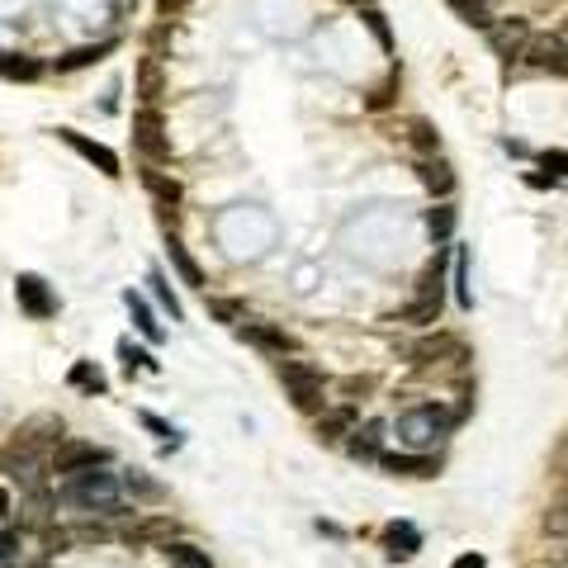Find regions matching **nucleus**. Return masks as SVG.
<instances>
[{
	"mask_svg": "<svg viewBox=\"0 0 568 568\" xmlns=\"http://www.w3.org/2000/svg\"><path fill=\"white\" fill-rule=\"evenodd\" d=\"M564 474H568V469H564Z\"/></svg>",
	"mask_w": 568,
	"mask_h": 568,
	"instance_id": "46",
	"label": "nucleus"
},
{
	"mask_svg": "<svg viewBox=\"0 0 568 568\" xmlns=\"http://www.w3.org/2000/svg\"><path fill=\"white\" fill-rule=\"evenodd\" d=\"M124 303H128V313H133V327H138L142 337H147L152 346H157V341L166 337V332H161V322L152 318V308H147V299H142L138 289H124Z\"/></svg>",
	"mask_w": 568,
	"mask_h": 568,
	"instance_id": "21",
	"label": "nucleus"
},
{
	"mask_svg": "<svg viewBox=\"0 0 568 568\" xmlns=\"http://www.w3.org/2000/svg\"><path fill=\"white\" fill-rule=\"evenodd\" d=\"M455 299H460V308H474V294H469V256L464 251H455Z\"/></svg>",
	"mask_w": 568,
	"mask_h": 568,
	"instance_id": "33",
	"label": "nucleus"
},
{
	"mask_svg": "<svg viewBox=\"0 0 568 568\" xmlns=\"http://www.w3.org/2000/svg\"><path fill=\"white\" fill-rule=\"evenodd\" d=\"M417 180H422L431 195H441V199L455 190V171H450V161H445V157H422V161H417Z\"/></svg>",
	"mask_w": 568,
	"mask_h": 568,
	"instance_id": "18",
	"label": "nucleus"
},
{
	"mask_svg": "<svg viewBox=\"0 0 568 568\" xmlns=\"http://www.w3.org/2000/svg\"><path fill=\"white\" fill-rule=\"evenodd\" d=\"M280 384L289 393V403L299 412H308V417H318L327 408V379L308 360H280Z\"/></svg>",
	"mask_w": 568,
	"mask_h": 568,
	"instance_id": "3",
	"label": "nucleus"
},
{
	"mask_svg": "<svg viewBox=\"0 0 568 568\" xmlns=\"http://www.w3.org/2000/svg\"><path fill=\"white\" fill-rule=\"evenodd\" d=\"M161 554H166V564L171 568H213L209 554L199 550V545H190V540H166Z\"/></svg>",
	"mask_w": 568,
	"mask_h": 568,
	"instance_id": "22",
	"label": "nucleus"
},
{
	"mask_svg": "<svg viewBox=\"0 0 568 568\" xmlns=\"http://www.w3.org/2000/svg\"><path fill=\"white\" fill-rule=\"evenodd\" d=\"M57 138L67 142V147L76 152V157H86L90 166L100 171V176H109V180H119V176H124V166H119V152H109L105 142L86 138V133H76V128H57Z\"/></svg>",
	"mask_w": 568,
	"mask_h": 568,
	"instance_id": "9",
	"label": "nucleus"
},
{
	"mask_svg": "<svg viewBox=\"0 0 568 568\" xmlns=\"http://www.w3.org/2000/svg\"><path fill=\"white\" fill-rule=\"evenodd\" d=\"M67 436V426L62 417H34V422H24L10 436V441L0 445V474H10V479L29 493L38 483H48V455H53V445Z\"/></svg>",
	"mask_w": 568,
	"mask_h": 568,
	"instance_id": "1",
	"label": "nucleus"
},
{
	"mask_svg": "<svg viewBox=\"0 0 568 568\" xmlns=\"http://www.w3.org/2000/svg\"><path fill=\"white\" fill-rule=\"evenodd\" d=\"M526 185H531V190H554L559 180H554V176H526Z\"/></svg>",
	"mask_w": 568,
	"mask_h": 568,
	"instance_id": "43",
	"label": "nucleus"
},
{
	"mask_svg": "<svg viewBox=\"0 0 568 568\" xmlns=\"http://www.w3.org/2000/svg\"><path fill=\"white\" fill-rule=\"evenodd\" d=\"M67 540L71 545H105L114 535H109V526H100V521H76V526H67Z\"/></svg>",
	"mask_w": 568,
	"mask_h": 568,
	"instance_id": "31",
	"label": "nucleus"
},
{
	"mask_svg": "<svg viewBox=\"0 0 568 568\" xmlns=\"http://www.w3.org/2000/svg\"><path fill=\"white\" fill-rule=\"evenodd\" d=\"M393 95H398V71H393V76H389V81H384L379 90H370V100H365V105H370L374 114H379V109H389V105H393Z\"/></svg>",
	"mask_w": 568,
	"mask_h": 568,
	"instance_id": "38",
	"label": "nucleus"
},
{
	"mask_svg": "<svg viewBox=\"0 0 568 568\" xmlns=\"http://www.w3.org/2000/svg\"><path fill=\"white\" fill-rule=\"evenodd\" d=\"M341 445H346L351 460H379V455H384V422L351 426V436H346Z\"/></svg>",
	"mask_w": 568,
	"mask_h": 568,
	"instance_id": "15",
	"label": "nucleus"
},
{
	"mask_svg": "<svg viewBox=\"0 0 568 568\" xmlns=\"http://www.w3.org/2000/svg\"><path fill=\"white\" fill-rule=\"evenodd\" d=\"M166 256H171L176 275H180L185 284H190V289H204V270L195 266V256L185 251V242H180V237H166Z\"/></svg>",
	"mask_w": 568,
	"mask_h": 568,
	"instance_id": "23",
	"label": "nucleus"
},
{
	"mask_svg": "<svg viewBox=\"0 0 568 568\" xmlns=\"http://www.w3.org/2000/svg\"><path fill=\"white\" fill-rule=\"evenodd\" d=\"M15 303H19V313L24 318H34V322H48L57 318V294H53V284L43 280V275H34V270H24V275H15Z\"/></svg>",
	"mask_w": 568,
	"mask_h": 568,
	"instance_id": "6",
	"label": "nucleus"
},
{
	"mask_svg": "<svg viewBox=\"0 0 568 568\" xmlns=\"http://www.w3.org/2000/svg\"><path fill=\"white\" fill-rule=\"evenodd\" d=\"M483 34H488V48H493V53L512 67L516 57H521V48H526V38H531V24L512 15V19H493Z\"/></svg>",
	"mask_w": 568,
	"mask_h": 568,
	"instance_id": "10",
	"label": "nucleus"
},
{
	"mask_svg": "<svg viewBox=\"0 0 568 568\" xmlns=\"http://www.w3.org/2000/svg\"><path fill=\"white\" fill-rule=\"evenodd\" d=\"M351 5H370V0H351Z\"/></svg>",
	"mask_w": 568,
	"mask_h": 568,
	"instance_id": "44",
	"label": "nucleus"
},
{
	"mask_svg": "<svg viewBox=\"0 0 568 568\" xmlns=\"http://www.w3.org/2000/svg\"><path fill=\"white\" fill-rule=\"evenodd\" d=\"M124 488H128V493H133V497H147V502H157V497H161V483L142 479L138 469H133V474H128V479H124Z\"/></svg>",
	"mask_w": 568,
	"mask_h": 568,
	"instance_id": "37",
	"label": "nucleus"
},
{
	"mask_svg": "<svg viewBox=\"0 0 568 568\" xmlns=\"http://www.w3.org/2000/svg\"><path fill=\"white\" fill-rule=\"evenodd\" d=\"M426 232L436 237V247H450V232H455V209L450 204H436L426 213Z\"/></svg>",
	"mask_w": 568,
	"mask_h": 568,
	"instance_id": "26",
	"label": "nucleus"
},
{
	"mask_svg": "<svg viewBox=\"0 0 568 568\" xmlns=\"http://www.w3.org/2000/svg\"><path fill=\"white\" fill-rule=\"evenodd\" d=\"M133 138H138V152L147 157V166H161V161L171 157V142H166V124H161L157 105H142L133 114Z\"/></svg>",
	"mask_w": 568,
	"mask_h": 568,
	"instance_id": "8",
	"label": "nucleus"
},
{
	"mask_svg": "<svg viewBox=\"0 0 568 568\" xmlns=\"http://www.w3.org/2000/svg\"><path fill=\"white\" fill-rule=\"evenodd\" d=\"M209 313H213L218 322H228V327L247 322V318H242V303H237V299H209Z\"/></svg>",
	"mask_w": 568,
	"mask_h": 568,
	"instance_id": "36",
	"label": "nucleus"
},
{
	"mask_svg": "<svg viewBox=\"0 0 568 568\" xmlns=\"http://www.w3.org/2000/svg\"><path fill=\"white\" fill-rule=\"evenodd\" d=\"M564 38H568V24H564Z\"/></svg>",
	"mask_w": 568,
	"mask_h": 568,
	"instance_id": "45",
	"label": "nucleus"
},
{
	"mask_svg": "<svg viewBox=\"0 0 568 568\" xmlns=\"http://www.w3.org/2000/svg\"><path fill=\"white\" fill-rule=\"evenodd\" d=\"M379 464L389 469L393 479H436V460L426 450H393V455H379Z\"/></svg>",
	"mask_w": 568,
	"mask_h": 568,
	"instance_id": "12",
	"label": "nucleus"
},
{
	"mask_svg": "<svg viewBox=\"0 0 568 568\" xmlns=\"http://www.w3.org/2000/svg\"><path fill=\"white\" fill-rule=\"evenodd\" d=\"M147 284H152V294L161 299V308L171 313V322H185V308H180V299H176V289H171V280H166L161 270H152V275H147Z\"/></svg>",
	"mask_w": 568,
	"mask_h": 568,
	"instance_id": "27",
	"label": "nucleus"
},
{
	"mask_svg": "<svg viewBox=\"0 0 568 568\" xmlns=\"http://www.w3.org/2000/svg\"><path fill=\"white\" fill-rule=\"evenodd\" d=\"M521 62L531 71H550V76H568V38L564 34H531L521 48Z\"/></svg>",
	"mask_w": 568,
	"mask_h": 568,
	"instance_id": "7",
	"label": "nucleus"
},
{
	"mask_svg": "<svg viewBox=\"0 0 568 568\" xmlns=\"http://www.w3.org/2000/svg\"><path fill=\"white\" fill-rule=\"evenodd\" d=\"M540 166H545V171H559V176H568V152L550 147V152H540Z\"/></svg>",
	"mask_w": 568,
	"mask_h": 568,
	"instance_id": "40",
	"label": "nucleus"
},
{
	"mask_svg": "<svg viewBox=\"0 0 568 568\" xmlns=\"http://www.w3.org/2000/svg\"><path fill=\"white\" fill-rule=\"evenodd\" d=\"M540 526H545V535H564V540H568V488H564L559 497H554L550 507H545Z\"/></svg>",
	"mask_w": 568,
	"mask_h": 568,
	"instance_id": "29",
	"label": "nucleus"
},
{
	"mask_svg": "<svg viewBox=\"0 0 568 568\" xmlns=\"http://www.w3.org/2000/svg\"><path fill=\"white\" fill-rule=\"evenodd\" d=\"M445 360H469V351H464V341L455 332H431V337H422L412 346V365H422V370L445 365Z\"/></svg>",
	"mask_w": 568,
	"mask_h": 568,
	"instance_id": "11",
	"label": "nucleus"
},
{
	"mask_svg": "<svg viewBox=\"0 0 568 568\" xmlns=\"http://www.w3.org/2000/svg\"><path fill=\"white\" fill-rule=\"evenodd\" d=\"M398 322H412V327H436L441 322V303L431 299H412L403 313H398Z\"/></svg>",
	"mask_w": 568,
	"mask_h": 568,
	"instance_id": "28",
	"label": "nucleus"
},
{
	"mask_svg": "<svg viewBox=\"0 0 568 568\" xmlns=\"http://www.w3.org/2000/svg\"><path fill=\"white\" fill-rule=\"evenodd\" d=\"M109 464V450L95 441H71V436H62V441L53 445V455H48V474H57V479H71V474H86V469H105Z\"/></svg>",
	"mask_w": 568,
	"mask_h": 568,
	"instance_id": "5",
	"label": "nucleus"
},
{
	"mask_svg": "<svg viewBox=\"0 0 568 568\" xmlns=\"http://www.w3.org/2000/svg\"><path fill=\"white\" fill-rule=\"evenodd\" d=\"M403 138H408L422 157H436V152H441V133L426 124V119H408V133H403Z\"/></svg>",
	"mask_w": 568,
	"mask_h": 568,
	"instance_id": "25",
	"label": "nucleus"
},
{
	"mask_svg": "<svg viewBox=\"0 0 568 568\" xmlns=\"http://www.w3.org/2000/svg\"><path fill=\"white\" fill-rule=\"evenodd\" d=\"M67 384L76 393H86V398H95V393H105L109 389V379H105V370L95 365V360H76L67 370Z\"/></svg>",
	"mask_w": 568,
	"mask_h": 568,
	"instance_id": "20",
	"label": "nucleus"
},
{
	"mask_svg": "<svg viewBox=\"0 0 568 568\" xmlns=\"http://www.w3.org/2000/svg\"><path fill=\"white\" fill-rule=\"evenodd\" d=\"M237 337L251 341V346H261V351H270V355H280V360L294 351V337H289L284 327H270V322H247V327H237Z\"/></svg>",
	"mask_w": 568,
	"mask_h": 568,
	"instance_id": "14",
	"label": "nucleus"
},
{
	"mask_svg": "<svg viewBox=\"0 0 568 568\" xmlns=\"http://www.w3.org/2000/svg\"><path fill=\"white\" fill-rule=\"evenodd\" d=\"M119 360H124V370L128 374H138V370H147V374H157L161 370V365H157V360H152V355H147V351H142V346H133V341H119Z\"/></svg>",
	"mask_w": 568,
	"mask_h": 568,
	"instance_id": "30",
	"label": "nucleus"
},
{
	"mask_svg": "<svg viewBox=\"0 0 568 568\" xmlns=\"http://www.w3.org/2000/svg\"><path fill=\"white\" fill-rule=\"evenodd\" d=\"M114 48H119V38H100V43H86V48H71L67 57H57V62H53V71H62V76H67V71L95 67V62H100V57H109Z\"/></svg>",
	"mask_w": 568,
	"mask_h": 568,
	"instance_id": "17",
	"label": "nucleus"
},
{
	"mask_svg": "<svg viewBox=\"0 0 568 568\" xmlns=\"http://www.w3.org/2000/svg\"><path fill=\"white\" fill-rule=\"evenodd\" d=\"M128 545H166V540H176V521L171 516H133V526L124 531Z\"/></svg>",
	"mask_w": 568,
	"mask_h": 568,
	"instance_id": "16",
	"label": "nucleus"
},
{
	"mask_svg": "<svg viewBox=\"0 0 568 568\" xmlns=\"http://www.w3.org/2000/svg\"><path fill=\"white\" fill-rule=\"evenodd\" d=\"M19 550H24V535H19V531H5V526H0V568L19 564Z\"/></svg>",
	"mask_w": 568,
	"mask_h": 568,
	"instance_id": "35",
	"label": "nucleus"
},
{
	"mask_svg": "<svg viewBox=\"0 0 568 568\" xmlns=\"http://www.w3.org/2000/svg\"><path fill=\"white\" fill-rule=\"evenodd\" d=\"M57 502H71V507H86V512H100L109 502H119V483L114 474H100V469H86V474H71L57 488Z\"/></svg>",
	"mask_w": 568,
	"mask_h": 568,
	"instance_id": "4",
	"label": "nucleus"
},
{
	"mask_svg": "<svg viewBox=\"0 0 568 568\" xmlns=\"http://www.w3.org/2000/svg\"><path fill=\"white\" fill-rule=\"evenodd\" d=\"M460 417L464 412H450V408H441V403H422V408H408L398 417V436H403V445H412V450H426V445L441 441Z\"/></svg>",
	"mask_w": 568,
	"mask_h": 568,
	"instance_id": "2",
	"label": "nucleus"
},
{
	"mask_svg": "<svg viewBox=\"0 0 568 568\" xmlns=\"http://www.w3.org/2000/svg\"><path fill=\"white\" fill-rule=\"evenodd\" d=\"M370 389H374V379H370V374H360V379L351 374V379H341V384H337L341 403H351V408H355V403H360V398H365Z\"/></svg>",
	"mask_w": 568,
	"mask_h": 568,
	"instance_id": "34",
	"label": "nucleus"
},
{
	"mask_svg": "<svg viewBox=\"0 0 568 568\" xmlns=\"http://www.w3.org/2000/svg\"><path fill=\"white\" fill-rule=\"evenodd\" d=\"M138 422H142V426H147V431H157L161 441H171V445H180V431H176V426H166V422H161L157 412H138Z\"/></svg>",
	"mask_w": 568,
	"mask_h": 568,
	"instance_id": "39",
	"label": "nucleus"
},
{
	"mask_svg": "<svg viewBox=\"0 0 568 568\" xmlns=\"http://www.w3.org/2000/svg\"><path fill=\"white\" fill-rule=\"evenodd\" d=\"M351 426H355V408H351V403H341V408H322L318 412L313 436H318L322 445H341L346 436H351Z\"/></svg>",
	"mask_w": 568,
	"mask_h": 568,
	"instance_id": "13",
	"label": "nucleus"
},
{
	"mask_svg": "<svg viewBox=\"0 0 568 568\" xmlns=\"http://www.w3.org/2000/svg\"><path fill=\"white\" fill-rule=\"evenodd\" d=\"M384 550H389V559H412V554L422 550V531L412 521H393L389 531H384Z\"/></svg>",
	"mask_w": 568,
	"mask_h": 568,
	"instance_id": "19",
	"label": "nucleus"
},
{
	"mask_svg": "<svg viewBox=\"0 0 568 568\" xmlns=\"http://www.w3.org/2000/svg\"><path fill=\"white\" fill-rule=\"evenodd\" d=\"M365 29H370L374 34V43H379V48H384V53H393V34H389V19L379 15V10H374V5H365Z\"/></svg>",
	"mask_w": 568,
	"mask_h": 568,
	"instance_id": "32",
	"label": "nucleus"
},
{
	"mask_svg": "<svg viewBox=\"0 0 568 568\" xmlns=\"http://www.w3.org/2000/svg\"><path fill=\"white\" fill-rule=\"evenodd\" d=\"M10 516H15V497H10V488L0 483V526H5Z\"/></svg>",
	"mask_w": 568,
	"mask_h": 568,
	"instance_id": "41",
	"label": "nucleus"
},
{
	"mask_svg": "<svg viewBox=\"0 0 568 568\" xmlns=\"http://www.w3.org/2000/svg\"><path fill=\"white\" fill-rule=\"evenodd\" d=\"M450 568H488V559H483V554H460Z\"/></svg>",
	"mask_w": 568,
	"mask_h": 568,
	"instance_id": "42",
	"label": "nucleus"
},
{
	"mask_svg": "<svg viewBox=\"0 0 568 568\" xmlns=\"http://www.w3.org/2000/svg\"><path fill=\"white\" fill-rule=\"evenodd\" d=\"M450 5V15L455 19H464L469 29H488L497 19V10H493V0H445Z\"/></svg>",
	"mask_w": 568,
	"mask_h": 568,
	"instance_id": "24",
	"label": "nucleus"
}]
</instances>
